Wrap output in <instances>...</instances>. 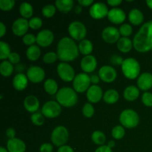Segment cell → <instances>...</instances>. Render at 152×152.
<instances>
[{"instance_id":"1","label":"cell","mask_w":152,"mask_h":152,"mask_svg":"<svg viewBox=\"0 0 152 152\" xmlns=\"http://www.w3.org/2000/svg\"><path fill=\"white\" fill-rule=\"evenodd\" d=\"M133 45L140 53L152 50V20L142 25L133 39Z\"/></svg>"},{"instance_id":"2","label":"cell","mask_w":152,"mask_h":152,"mask_svg":"<svg viewBox=\"0 0 152 152\" xmlns=\"http://www.w3.org/2000/svg\"><path fill=\"white\" fill-rule=\"evenodd\" d=\"M59 59L62 62H72L80 54L77 43L70 37H62L57 44V52Z\"/></svg>"},{"instance_id":"3","label":"cell","mask_w":152,"mask_h":152,"mask_svg":"<svg viewBox=\"0 0 152 152\" xmlns=\"http://www.w3.org/2000/svg\"><path fill=\"white\" fill-rule=\"evenodd\" d=\"M56 102L61 106L65 108H71L77 103L78 96L74 88L69 87H63L58 91L56 94Z\"/></svg>"},{"instance_id":"4","label":"cell","mask_w":152,"mask_h":152,"mask_svg":"<svg viewBox=\"0 0 152 152\" xmlns=\"http://www.w3.org/2000/svg\"><path fill=\"white\" fill-rule=\"evenodd\" d=\"M123 74L127 79L133 80L139 77L140 73V65L136 59L132 57L126 58L121 65Z\"/></svg>"},{"instance_id":"5","label":"cell","mask_w":152,"mask_h":152,"mask_svg":"<svg viewBox=\"0 0 152 152\" xmlns=\"http://www.w3.org/2000/svg\"><path fill=\"white\" fill-rule=\"evenodd\" d=\"M119 120L123 127L134 129L139 124L140 117L134 110L125 109L120 113Z\"/></svg>"},{"instance_id":"6","label":"cell","mask_w":152,"mask_h":152,"mask_svg":"<svg viewBox=\"0 0 152 152\" xmlns=\"http://www.w3.org/2000/svg\"><path fill=\"white\" fill-rule=\"evenodd\" d=\"M69 138L68 131L65 126H59L55 128L50 135V140L54 145L61 147L65 145Z\"/></svg>"},{"instance_id":"7","label":"cell","mask_w":152,"mask_h":152,"mask_svg":"<svg viewBox=\"0 0 152 152\" xmlns=\"http://www.w3.org/2000/svg\"><path fill=\"white\" fill-rule=\"evenodd\" d=\"M68 34L71 36V39L77 41H82L85 39V37L87 34L86 27L83 22L80 21H74L68 25Z\"/></svg>"},{"instance_id":"8","label":"cell","mask_w":152,"mask_h":152,"mask_svg":"<svg viewBox=\"0 0 152 152\" xmlns=\"http://www.w3.org/2000/svg\"><path fill=\"white\" fill-rule=\"evenodd\" d=\"M90 77L86 73H80L76 75L73 80V88L77 93H83L87 91L91 87Z\"/></svg>"},{"instance_id":"9","label":"cell","mask_w":152,"mask_h":152,"mask_svg":"<svg viewBox=\"0 0 152 152\" xmlns=\"http://www.w3.org/2000/svg\"><path fill=\"white\" fill-rule=\"evenodd\" d=\"M62 112V107L56 101H48L42 108V114L47 118L57 117Z\"/></svg>"},{"instance_id":"10","label":"cell","mask_w":152,"mask_h":152,"mask_svg":"<svg viewBox=\"0 0 152 152\" xmlns=\"http://www.w3.org/2000/svg\"><path fill=\"white\" fill-rule=\"evenodd\" d=\"M56 71L61 80L65 82L73 81L76 77L74 69L68 62H62L58 64Z\"/></svg>"},{"instance_id":"11","label":"cell","mask_w":152,"mask_h":152,"mask_svg":"<svg viewBox=\"0 0 152 152\" xmlns=\"http://www.w3.org/2000/svg\"><path fill=\"white\" fill-rule=\"evenodd\" d=\"M108 7L103 2H95L91 6L89 13L90 16L94 19H101L108 16Z\"/></svg>"},{"instance_id":"12","label":"cell","mask_w":152,"mask_h":152,"mask_svg":"<svg viewBox=\"0 0 152 152\" xmlns=\"http://www.w3.org/2000/svg\"><path fill=\"white\" fill-rule=\"evenodd\" d=\"M102 38L108 44L117 43L120 39V34L119 29L113 26H108L103 29L102 32Z\"/></svg>"},{"instance_id":"13","label":"cell","mask_w":152,"mask_h":152,"mask_svg":"<svg viewBox=\"0 0 152 152\" xmlns=\"http://www.w3.org/2000/svg\"><path fill=\"white\" fill-rule=\"evenodd\" d=\"M27 77L33 83H39L45 77V72L41 67L32 65L27 71Z\"/></svg>"},{"instance_id":"14","label":"cell","mask_w":152,"mask_h":152,"mask_svg":"<svg viewBox=\"0 0 152 152\" xmlns=\"http://www.w3.org/2000/svg\"><path fill=\"white\" fill-rule=\"evenodd\" d=\"M99 78L101 80L107 83H111L116 80L117 77V73L115 68L111 65H103L101 67L98 72Z\"/></svg>"},{"instance_id":"15","label":"cell","mask_w":152,"mask_h":152,"mask_svg":"<svg viewBox=\"0 0 152 152\" xmlns=\"http://www.w3.org/2000/svg\"><path fill=\"white\" fill-rule=\"evenodd\" d=\"M54 39V34L50 30L44 29L37 35V43L39 46L46 48L50 45Z\"/></svg>"},{"instance_id":"16","label":"cell","mask_w":152,"mask_h":152,"mask_svg":"<svg viewBox=\"0 0 152 152\" xmlns=\"http://www.w3.org/2000/svg\"><path fill=\"white\" fill-rule=\"evenodd\" d=\"M29 21L24 18H18L12 25V31L17 37H23L29 28Z\"/></svg>"},{"instance_id":"17","label":"cell","mask_w":152,"mask_h":152,"mask_svg":"<svg viewBox=\"0 0 152 152\" xmlns=\"http://www.w3.org/2000/svg\"><path fill=\"white\" fill-rule=\"evenodd\" d=\"M103 92L102 88L97 85H93L86 91V96L91 103H97L103 98Z\"/></svg>"},{"instance_id":"18","label":"cell","mask_w":152,"mask_h":152,"mask_svg":"<svg viewBox=\"0 0 152 152\" xmlns=\"http://www.w3.org/2000/svg\"><path fill=\"white\" fill-rule=\"evenodd\" d=\"M97 66V61L96 57L93 55L86 56L82 59L80 62V67L85 73H92L95 71Z\"/></svg>"},{"instance_id":"19","label":"cell","mask_w":152,"mask_h":152,"mask_svg":"<svg viewBox=\"0 0 152 152\" xmlns=\"http://www.w3.org/2000/svg\"><path fill=\"white\" fill-rule=\"evenodd\" d=\"M126 15L124 10L119 7H113L109 10L108 14V19L112 23L119 25L122 24L126 20Z\"/></svg>"},{"instance_id":"20","label":"cell","mask_w":152,"mask_h":152,"mask_svg":"<svg viewBox=\"0 0 152 152\" xmlns=\"http://www.w3.org/2000/svg\"><path fill=\"white\" fill-rule=\"evenodd\" d=\"M137 87L140 90L146 92L152 88V74L144 72L137 78Z\"/></svg>"},{"instance_id":"21","label":"cell","mask_w":152,"mask_h":152,"mask_svg":"<svg viewBox=\"0 0 152 152\" xmlns=\"http://www.w3.org/2000/svg\"><path fill=\"white\" fill-rule=\"evenodd\" d=\"M7 149L8 152H25L26 145L22 140L15 137L8 140L7 142Z\"/></svg>"},{"instance_id":"22","label":"cell","mask_w":152,"mask_h":152,"mask_svg":"<svg viewBox=\"0 0 152 152\" xmlns=\"http://www.w3.org/2000/svg\"><path fill=\"white\" fill-rule=\"evenodd\" d=\"M24 107L25 110L30 113H36L39 108V101L34 95H29L24 99Z\"/></svg>"},{"instance_id":"23","label":"cell","mask_w":152,"mask_h":152,"mask_svg":"<svg viewBox=\"0 0 152 152\" xmlns=\"http://www.w3.org/2000/svg\"><path fill=\"white\" fill-rule=\"evenodd\" d=\"M28 78L27 75L23 73H19L16 74L13 80V86L16 91H22L27 88L28 84Z\"/></svg>"},{"instance_id":"24","label":"cell","mask_w":152,"mask_h":152,"mask_svg":"<svg viewBox=\"0 0 152 152\" xmlns=\"http://www.w3.org/2000/svg\"><path fill=\"white\" fill-rule=\"evenodd\" d=\"M144 16L142 12L137 8H133L129 13V20L132 25H140L142 23Z\"/></svg>"},{"instance_id":"25","label":"cell","mask_w":152,"mask_h":152,"mask_svg":"<svg viewBox=\"0 0 152 152\" xmlns=\"http://www.w3.org/2000/svg\"><path fill=\"white\" fill-rule=\"evenodd\" d=\"M140 96V90L138 87L135 86H129L126 88L123 91V96L125 99L129 102L136 100Z\"/></svg>"},{"instance_id":"26","label":"cell","mask_w":152,"mask_h":152,"mask_svg":"<svg viewBox=\"0 0 152 152\" xmlns=\"http://www.w3.org/2000/svg\"><path fill=\"white\" fill-rule=\"evenodd\" d=\"M117 46L122 53H129L134 48L133 40H131L129 37H121L117 42Z\"/></svg>"},{"instance_id":"27","label":"cell","mask_w":152,"mask_h":152,"mask_svg":"<svg viewBox=\"0 0 152 152\" xmlns=\"http://www.w3.org/2000/svg\"><path fill=\"white\" fill-rule=\"evenodd\" d=\"M74 2L73 0H56L55 6L60 12L67 13L71 10L74 7Z\"/></svg>"},{"instance_id":"28","label":"cell","mask_w":152,"mask_h":152,"mask_svg":"<svg viewBox=\"0 0 152 152\" xmlns=\"http://www.w3.org/2000/svg\"><path fill=\"white\" fill-rule=\"evenodd\" d=\"M78 48L80 53L86 56L91 55V53L93 51L94 45L91 40L85 39L80 42L78 45Z\"/></svg>"},{"instance_id":"29","label":"cell","mask_w":152,"mask_h":152,"mask_svg":"<svg viewBox=\"0 0 152 152\" xmlns=\"http://www.w3.org/2000/svg\"><path fill=\"white\" fill-rule=\"evenodd\" d=\"M120 94L115 89H109L103 94V100L107 104H114L119 100Z\"/></svg>"},{"instance_id":"30","label":"cell","mask_w":152,"mask_h":152,"mask_svg":"<svg viewBox=\"0 0 152 152\" xmlns=\"http://www.w3.org/2000/svg\"><path fill=\"white\" fill-rule=\"evenodd\" d=\"M41 56V49L39 46L34 45L28 48L26 50V56L30 61H37Z\"/></svg>"},{"instance_id":"31","label":"cell","mask_w":152,"mask_h":152,"mask_svg":"<svg viewBox=\"0 0 152 152\" xmlns=\"http://www.w3.org/2000/svg\"><path fill=\"white\" fill-rule=\"evenodd\" d=\"M19 13L24 19H31L34 13L33 6L28 2H22L19 6Z\"/></svg>"},{"instance_id":"32","label":"cell","mask_w":152,"mask_h":152,"mask_svg":"<svg viewBox=\"0 0 152 152\" xmlns=\"http://www.w3.org/2000/svg\"><path fill=\"white\" fill-rule=\"evenodd\" d=\"M44 89L46 93L50 95H55L57 94L59 88L58 84L53 79H48L44 83Z\"/></svg>"},{"instance_id":"33","label":"cell","mask_w":152,"mask_h":152,"mask_svg":"<svg viewBox=\"0 0 152 152\" xmlns=\"http://www.w3.org/2000/svg\"><path fill=\"white\" fill-rule=\"evenodd\" d=\"M13 65L9 61H2L0 64V72L1 74L4 77H8L13 74Z\"/></svg>"},{"instance_id":"34","label":"cell","mask_w":152,"mask_h":152,"mask_svg":"<svg viewBox=\"0 0 152 152\" xmlns=\"http://www.w3.org/2000/svg\"><path fill=\"white\" fill-rule=\"evenodd\" d=\"M92 141L94 142L96 145H104L105 141H106V137H105V134L101 131H95L93 132L91 135Z\"/></svg>"},{"instance_id":"35","label":"cell","mask_w":152,"mask_h":152,"mask_svg":"<svg viewBox=\"0 0 152 152\" xmlns=\"http://www.w3.org/2000/svg\"><path fill=\"white\" fill-rule=\"evenodd\" d=\"M10 53V45L4 41L0 42V59L4 61L6 59H8Z\"/></svg>"},{"instance_id":"36","label":"cell","mask_w":152,"mask_h":152,"mask_svg":"<svg viewBox=\"0 0 152 152\" xmlns=\"http://www.w3.org/2000/svg\"><path fill=\"white\" fill-rule=\"evenodd\" d=\"M56 6L51 4H48L45 5L42 9V13L46 18H50L56 13Z\"/></svg>"},{"instance_id":"37","label":"cell","mask_w":152,"mask_h":152,"mask_svg":"<svg viewBox=\"0 0 152 152\" xmlns=\"http://www.w3.org/2000/svg\"><path fill=\"white\" fill-rule=\"evenodd\" d=\"M125 129L123 126H117L113 128L111 131V135L116 140H121L125 136Z\"/></svg>"},{"instance_id":"38","label":"cell","mask_w":152,"mask_h":152,"mask_svg":"<svg viewBox=\"0 0 152 152\" xmlns=\"http://www.w3.org/2000/svg\"><path fill=\"white\" fill-rule=\"evenodd\" d=\"M31 122L33 124L37 126H41L44 124L45 123V117L42 114L39 112H36L32 114L31 117Z\"/></svg>"},{"instance_id":"39","label":"cell","mask_w":152,"mask_h":152,"mask_svg":"<svg viewBox=\"0 0 152 152\" xmlns=\"http://www.w3.org/2000/svg\"><path fill=\"white\" fill-rule=\"evenodd\" d=\"M58 59H59V57H58L57 53H55V52L53 51H50L45 53L44 56H43L42 57L43 62L46 64L53 63V62H56Z\"/></svg>"},{"instance_id":"40","label":"cell","mask_w":152,"mask_h":152,"mask_svg":"<svg viewBox=\"0 0 152 152\" xmlns=\"http://www.w3.org/2000/svg\"><path fill=\"white\" fill-rule=\"evenodd\" d=\"M119 31H120V36H122L123 37H129L133 32V29H132L131 25L125 23L120 25Z\"/></svg>"},{"instance_id":"41","label":"cell","mask_w":152,"mask_h":152,"mask_svg":"<svg viewBox=\"0 0 152 152\" xmlns=\"http://www.w3.org/2000/svg\"><path fill=\"white\" fill-rule=\"evenodd\" d=\"M95 110L91 102H87L84 105L83 108V114L87 118H91L94 116Z\"/></svg>"},{"instance_id":"42","label":"cell","mask_w":152,"mask_h":152,"mask_svg":"<svg viewBox=\"0 0 152 152\" xmlns=\"http://www.w3.org/2000/svg\"><path fill=\"white\" fill-rule=\"evenodd\" d=\"M15 3L14 0H0V9L4 11H8L13 8Z\"/></svg>"},{"instance_id":"43","label":"cell","mask_w":152,"mask_h":152,"mask_svg":"<svg viewBox=\"0 0 152 152\" xmlns=\"http://www.w3.org/2000/svg\"><path fill=\"white\" fill-rule=\"evenodd\" d=\"M42 25V20L39 16H34L30 19L29 27L33 30H37L40 28Z\"/></svg>"},{"instance_id":"44","label":"cell","mask_w":152,"mask_h":152,"mask_svg":"<svg viewBox=\"0 0 152 152\" xmlns=\"http://www.w3.org/2000/svg\"><path fill=\"white\" fill-rule=\"evenodd\" d=\"M22 42L24 44L30 47L34 45V43L37 42V37H35L33 34H27L22 37Z\"/></svg>"},{"instance_id":"45","label":"cell","mask_w":152,"mask_h":152,"mask_svg":"<svg viewBox=\"0 0 152 152\" xmlns=\"http://www.w3.org/2000/svg\"><path fill=\"white\" fill-rule=\"evenodd\" d=\"M142 102L146 107H152V93L149 91L144 92L142 96Z\"/></svg>"},{"instance_id":"46","label":"cell","mask_w":152,"mask_h":152,"mask_svg":"<svg viewBox=\"0 0 152 152\" xmlns=\"http://www.w3.org/2000/svg\"><path fill=\"white\" fill-rule=\"evenodd\" d=\"M123 61H124V59L120 55L114 54L110 57V62H111V63L112 65H115V66L122 65L123 63Z\"/></svg>"},{"instance_id":"47","label":"cell","mask_w":152,"mask_h":152,"mask_svg":"<svg viewBox=\"0 0 152 152\" xmlns=\"http://www.w3.org/2000/svg\"><path fill=\"white\" fill-rule=\"evenodd\" d=\"M8 61L10 62L11 64H19V62H20V56L18 53L16 52H11V53L10 54L8 57Z\"/></svg>"},{"instance_id":"48","label":"cell","mask_w":152,"mask_h":152,"mask_svg":"<svg viewBox=\"0 0 152 152\" xmlns=\"http://www.w3.org/2000/svg\"><path fill=\"white\" fill-rule=\"evenodd\" d=\"M53 145L49 142H45L39 147V152H53Z\"/></svg>"},{"instance_id":"49","label":"cell","mask_w":152,"mask_h":152,"mask_svg":"<svg viewBox=\"0 0 152 152\" xmlns=\"http://www.w3.org/2000/svg\"><path fill=\"white\" fill-rule=\"evenodd\" d=\"M6 135L9 138V140L13 139V138H15V136H16V131L13 128H9V129L6 130Z\"/></svg>"},{"instance_id":"50","label":"cell","mask_w":152,"mask_h":152,"mask_svg":"<svg viewBox=\"0 0 152 152\" xmlns=\"http://www.w3.org/2000/svg\"><path fill=\"white\" fill-rule=\"evenodd\" d=\"M57 152H74V151L70 145H65L61 147H59Z\"/></svg>"},{"instance_id":"51","label":"cell","mask_w":152,"mask_h":152,"mask_svg":"<svg viewBox=\"0 0 152 152\" xmlns=\"http://www.w3.org/2000/svg\"><path fill=\"white\" fill-rule=\"evenodd\" d=\"M79 4L82 6V7H88V6H91L94 4L93 0H79L78 1Z\"/></svg>"},{"instance_id":"52","label":"cell","mask_w":152,"mask_h":152,"mask_svg":"<svg viewBox=\"0 0 152 152\" xmlns=\"http://www.w3.org/2000/svg\"><path fill=\"white\" fill-rule=\"evenodd\" d=\"M95 152H113L112 149L108 146V145H101V146L98 147L96 149Z\"/></svg>"},{"instance_id":"53","label":"cell","mask_w":152,"mask_h":152,"mask_svg":"<svg viewBox=\"0 0 152 152\" xmlns=\"http://www.w3.org/2000/svg\"><path fill=\"white\" fill-rule=\"evenodd\" d=\"M91 83L93 85H97L98 83L100 81V78H99V75H96V74H93L90 77Z\"/></svg>"},{"instance_id":"54","label":"cell","mask_w":152,"mask_h":152,"mask_svg":"<svg viewBox=\"0 0 152 152\" xmlns=\"http://www.w3.org/2000/svg\"><path fill=\"white\" fill-rule=\"evenodd\" d=\"M122 2H123L122 0H108V1H107L108 4H109L110 6H113V7H116V6L120 5Z\"/></svg>"},{"instance_id":"55","label":"cell","mask_w":152,"mask_h":152,"mask_svg":"<svg viewBox=\"0 0 152 152\" xmlns=\"http://www.w3.org/2000/svg\"><path fill=\"white\" fill-rule=\"evenodd\" d=\"M6 34V26L2 22H0V37H3Z\"/></svg>"},{"instance_id":"56","label":"cell","mask_w":152,"mask_h":152,"mask_svg":"<svg viewBox=\"0 0 152 152\" xmlns=\"http://www.w3.org/2000/svg\"><path fill=\"white\" fill-rule=\"evenodd\" d=\"M24 65H22V64H18V65H16L15 69L17 71L18 74H19V73H22V71L25 70V66H24Z\"/></svg>"},{"instance_id":"57","label":"cell","mask_w":152,"mask_h":152,"mask_svg":"<svg viewBox=\"0 0 152 152\" xmlns=\"http://www.w3.org/2000/svg\"><path fill=\"white\" fill-rule=\"evenodd\" d=\"M82 10H83V7H82L80 4L75 6V7H74V12H75V13H77V14H80L82 12Z\"/></svg>"},{"instance_id":"58","label":"cell","mask_w":152,"mask_h":152,"mask_svg":"<svg viewBox=\"0 0 152 152\" xmlns=\"http://www.w3.org/2000/svg\"><path fill=\"white\" fill-rule=\"evenodd\" d=\"M108 147H109V148H111V149H112L113 148H114V146H115V142H114V141H113V140H110L109 142H108Z\"/></svg>"},{"instance_id":"59","label":"cell","mask_w":152,"mask_h":152,"mask_svg":"<svg viewBox=\"0 0 152 152\" xmlns=\"http://www.w3.org/2000/svg\"><path fill=\"white\" fill-rule=\"evenodd\" d=\"M145 2H146L147 6H148L150 9H151L152 10V0H147Z\"/></svg>"},{"instance_id":"60","label":"cell","mask_w":152,"mask_h":152,"mask_svg":"<svg viewBox=\"0 0 152 152\" xmlns=\"http://www.w3.org/2000/svg\"><path fill=\"white\" fill-rule=\"evenodd\" d=\"M0 152H8V151H7V149H6L5 148L1 146L0 147Z\"/></svg>"}]
</instances>
